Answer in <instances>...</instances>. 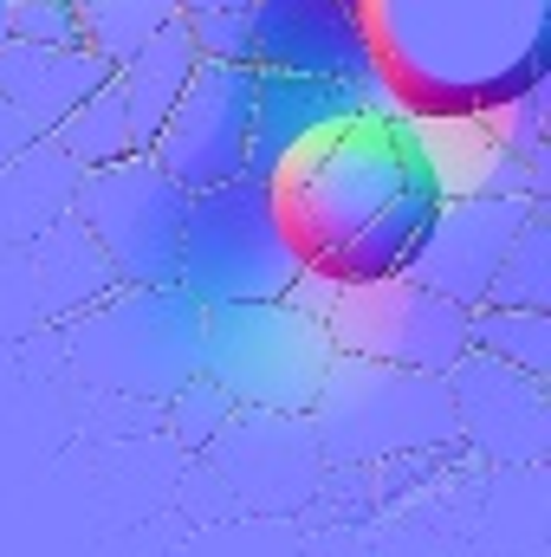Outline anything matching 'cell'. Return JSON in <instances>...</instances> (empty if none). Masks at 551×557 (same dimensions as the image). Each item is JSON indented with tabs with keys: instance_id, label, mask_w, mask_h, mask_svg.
Returning <instances> with one entry per match:
<instances>
[{
	"instance_id": "obj_21",
	"label": "cell",
	"mask_w": 551,
	"mask_h": 557,
	"mask_svg": "<svg viewBox=\"0 0 551 557\" xmlns=\"http://www.w3.org/2000/svg\"><path fill=\"white\" fill-rule=\"evenodd\" d=\"M467 350L474 357H493L519 376H551V311H467Z\"/></svg>"
},
{
	"instance_id": "obj_10",
	"label": "cell",
	"mask_w": 551,
	"mask_h": 557,
	"mask_svg": "<svg viewBox=\"0 0 551 557\" xmlns=\"http://www.w3.org/2000/svg\"><path fill=\"white\" fill-rule=\"evenodd\" d=\"M448 409H454V447L493 467H539L551 454V396L539 376H519L467 350L448 370Z\"/></svg>"
},
{
	"instance_id": "obj_17",
	"label": "cell",
	"mask_w": 551,
	"mask_h": 557,
	"mask_svg": "<svg viewBox=\"0 0 551 557\" xmlns=\"http://www.w3.org/2000/svg\"><path fill=\"white\" fill-rule=\"evenodd\" d=\"M33 278H39V298H46V318H78V311H91L98 298H111L118 292V273L105 267V253L91 247V234L65 214V221H52L33 247Z\"/></svg>"
},
{
	"instance_id": "obj_8",
	"label": "cell",
	"mask_w": 551,
	"mask_h": 557,
	"mask_svg": "<svg viewBox=\"0 0 551 557\" xmlns=\"http://www.w3.org/2000/svg\"><path fill=\"white\" fill-rule=\"evenodd\" d=\"M325 331L338 357L390 363L448 376L467 357V311L421 292L415 278H370V285H338L325 305Z\"/></svg>"
},
{
	"instance_id": "obj_14",
	"label": "cell",
	"mask_w": 551,
	"mask_h": 557,
	"mask_svg": "<svg viewBox=\"0 0 551 557\" xmlns=\"http://www.w3.org/2000/svg\"><path fill=\"white\" fill-rule=\"evenodd\" d=\"M98 85H111V65L85 46H7L0 52V104L33 131L52 137Z\"/></svg>"
},
{
	"instance_id": "obj_16",
	"label": "cell",
	"mask_w": 551,
	"mask_h": 557,
	"mask_svg": "<svg viewBox=\"0 0 551 557\" xmlns=\"http://www.w3.org/2000/svg\"><path fill=\"white\" fill-rule=\"evenodd\" d=\"M78 169L52 149V137H33L0 162V247H33L52 221L72 214Z\"/></svg>"
},
{
	"instance_id": "obj_11",
	"label": "cell",
	"mask_w": 551,
	"mask_h": 557,
	"mask_svg": "<svg viewBox=\"0 0 551 557\" xmlns=\"http://www.w3.org/2000/svg\"><path fill=\"white\" fill-rule=\"evenodd\" d=\"M539 214V201H513V195H461V201H441L421 253L403 278H415L421 292L461 305V311H480L487 305V285L500 273L513 234Z\"/></svg>"
},
{
	"instance_id": "obj_3",
	"label": "cell",
	"mask_w": 551,
	"mask_h": 557,
	"mask_svg": "<svg viewBox=\"0 0 551 557\" xmlns=\"http://www.w3.org/2000/svg\"><path fill=\"white\" fill-rule=\"evenodd\" d=\"M208 311L182 285H118L91 311L65 318V357L72 376L111 396L169 403L201 376Z\"/></svg>"
},
{
	"instance_id": "obj_19",
	"label": "cell",
	"mask_w": 551,
	"mask_h": 557,
	"mask_svg": "<svg viewBox=\"0 0 551 557\" xmlns=\"http://www.w3.org/2000/svg\"><path fill=\"white\" fill-rule=\"evenodd\" d=\"M72 13H78V46L98 52L111 72H118L131 52H143L162 26L182 20L175 0H72Z\"/></svg>"
},
{
	"instance_id": "obj_12",
	"label": "cell",
	"mask_w": 551,
	"mask_h": 557,
	"mask_svg": "<svg viewBox=\"0 0 551 557\" xmlns=\"http://www.w3.org/2000/svg\"><path fill=\"white\" fill-rule=\"evenodd\" d=\"M247 20H254V72L331 78V85L383 78L364 39L357 0H260Z\"/></svg>"
},
{
	"instance_id": "obj_13",
	"label": "cell",
	"mask_w": 551,
	"mask_h": 557,
	"mask_svg": "<svg viewBox=\"0 0 551 557\" xmlns=\"http://www.w3.org/2000/svg\"><path fill=\"white\" fill-rule=\"evenodd\" d=\"M364 117H396V98H390L383 78H370V85H331V78L260 72L247 175H254V182H273L285 156H298L305 143L331 137V131H344V124H364Z\"/></svg>"
},
{
	"instance_id": "obj_25",
	"label": "cell",
	"mask_w": 551,
	"mask_h": 557,
	"mask_svg": "<svg viewBox=\"0 0 551 557\" xmlns=\"http://www.w3.org/2000/svg\"><path fill=\"white\" fill-rule=\"evenodd\" d=\"M13 39L20 46H78L72 0H13Z\"/></svg>"
},
{
	"instance_id": "obj_18",
	"label": "cell",
	"mask_w": 551,
	"mask_h": 557,
	"mask_svg": "<svg viewBox=\"0 0 551 557\" xmlns=\"http://www.w3.org/2000/svg\"><path fill=\"white\" fill-rule=\"evenodd\" d=\"M188 72H195V46H188L182 20H175V26H162L143 52H131V59L111 72V85L124 91V111H131L137 156H149V143H156V131H162V117L175 111V98H182Z\"/></svg>"
},
{
	"instance_id": "obj_24",
	"label": "cell",
	"mask_w": 551,
	"mask_h": 557,
	"mask_svg": "<svg viewBox=\"0 0 551 557\" xmlns=\"http://www.w3.org/2000/svg\"><path fill=\"white\" fill-rule=\"evenodd\" d=\"M195 59L208 65H254V20L247 13H182Z\"/></svg>"
},
{
	"instance_id": "obj_26",
	"label": "cell",
	"mask_w": 551,
	"mask_h": 557,
	"mask_svg": "<svg viewBox=\"0 0 551 557\" xmlns=\"http://www.w3.org/2000/svg\"><path fill=\"white\" fill-rule=\"evenodd\" d=\"M182 13H254L260 0H175Z\"/></svg>"
},
{
	"instance_id": "obj_6",
	"label": "cell",
	"mask_w": 551,
	"mask_h": 557,
	"mask_svg": "<svg viewBox=\"0 0 551 557\" xmlns=\"http://www.w3.org/2000/svg\"><path fill=\"white\" fill-rule=\"evenodd\" d=\"M331 331L325 318L298 311L292 298L273 305H221L208 311V344H201V376L254 416H311L325 370H331Z\"/></svg>"
},
{
	"instance_id": "obj_1",
	"label": "cell",
	"mask_w": 551,
	"mask_h": 557,
	"mask_svg": "<svg viewBox=\"0 0 551 557\" xmlns=\"http://www.w3.org/2000/svg\"><path fill=\"white\" fill-rule=\"evenodd\" d=\"M409 124H487L551 85V0H357Z\"/></svg>"
},
{
	"instance_id": "obj_5",
	"label": "cell",
	"mask_w": 551,
	"mask_h": 557,
	"mask_svg": "<svg viewBox=\"0 0 551 557\" xmlns=\"http://www.w3.org/2000/svg\"><path fill=\"white\" fill-rule=\"evenodd\" d=\"M305 278V260L285 234L273 208V188L241 175L228 188L188 195V221H182V260H175V285L201 305H273L292 298V285Z\"/></svg>"
},
{
	"instance_id": "obj_4",
	"label": "cell",
	"mask_w": 551,
	"mask_h": 557,
	"mask_svg": "<svg viewBox=\"0 0 551 557\" xmlns=\"http://www.w3.org/2000/svg\"><path fill=\"white\" fill-rule=\"evenodd\" d=\"M305 428L325 467H383V460H415V454H454L448 376L331 357Z\"/></svg>"
},
{
	"instance_id": "obj_23",
	"label": "cell",
	"mask_w": 551,
	"mask_h": 557,
	"mask_svg": "<svg viewBox=\"0 0 551 557\" xmlns=\"http://www.w3.org/2000/svg\"><path fill=\"white\" fill-rule=\"evenodd\" d=\"M162 409H169V434H175L188 454H208V447L234 428V416H241V409H234V403L208 383V376H195L188 389H175Z\"/></svg>"
},
{
	"instance_id": "obj_27",
	"label": "cell",
	"mask_w": 551,
	"mask_h": 557,
	"mask_svg": "<svg viewBox=\"0 0 551 557\" xmlns=\"http://www.w3.org/2000/svg\"><path fill=\"white\" fill-rule=\"evenodd\" d=\"M13 46V0H0V52Z\"/></svg>"
},
{
	"instance_id": "obj_22",
	"label": "cell",
	"mask_w": 551,
	"mask_h": 557,
	"mask_svg": "<svg viewBox=\"0 0 551 557\" xmlns=\"http://www.w3.org/2000/svg\"><path fill=\"white\" fill-rule=\"evenodd\" d=\"M487 305L493 311H551V208H539L513 234L500 273L487 285Z\"/></svg>"
},
{
	"instance_id": "obj_7",
	"label": "cell",
	"mask_w": 551,
	"mask_h": 557,
	"mask_svg": "<svg viewBox=\"0 0 551 557\" xmlns=\"http://www.w3.org/2000/svg\"><path fill=\"white\" fill-rule=\"evenodd\" d=\"M72 221L91 234V247L105 253L118 285H175L188 195L149 156H124L111 169H85L78 195H72Z\"/></svg>"
},
{
	"instance_id": "obj_15",
	"label": "cell",
	"mask_w": 551,
	"mask_h": 557,
	"mask_svg": "<svg viewBox=\"0 0 551 557\" xmlns=\"http://www.w3.org/2000/svg\"><path fill=\"white\" fill-rule=\"evenodd\" d=\"M421 162L434 169L441 195L461 201V195H513V201H539L551 195V169H532L519 156H506L487 124H409Z\"/></svg>"
},
{
	"instance_id": "obj_2",
	"label": "cell",
	"mask_w": 551,
	"mask_h": 557,
	"mask_svg": "<svg viewBox=\"0 0 551 557\" xmlns=\"http://www.w3.org/2000/svg\"><path fill=\"white\" fill-rule=\"evenodd\" d=\"M421 175L428 162L409 137V117H364V124H344L331 137L305 143L298 156H285L267 188H273V208L305 273L338 285L344 260L370 240V227Z\"/></svg>"
},
{
	"instance_id": "obj_9",
	"label": "cell",
	"mask_w": 551,
	"mask_h": 557,
	"mask_svg": "<svg viewBox=\"0 0 551 557\" xmlns=\"http://www.w3.org/2000/svg\"><path fill=\"white\" fill-rule=\"evenodd\" d=\"M254 91L260 72L254 65H208L195 59L175 111L162 117V131L149 143V162L182 188V195H208L247 175V149H254Z\"/></svg>"
},
{
	"instance_id": "obj_20",
	"label": "cell",
	"mask_w": 551,
	"mask_h": 557,
	"mask_svg": "<svg viewBox=\"0 0 551 557\" xmlns=\"http://www.w3.org/2000/svg\"><path fill=\"white\" fill-rule=\"evenodd\" d=\"M52 149L85 175V169H111L124 156H137V137H131V111H124V91L118 85H98L59 131H52Z\"/></svg>"
}]
</instances>
